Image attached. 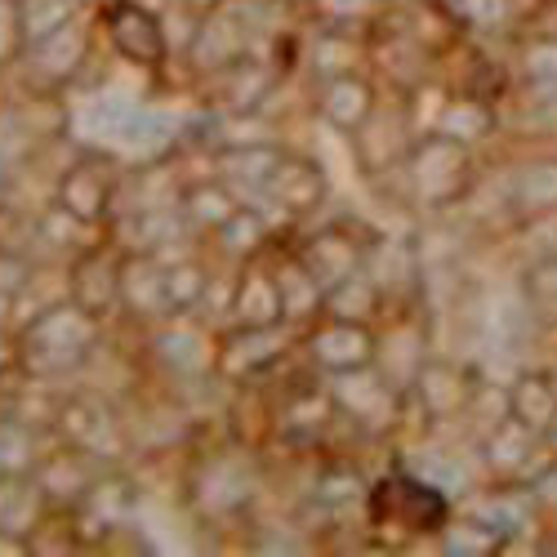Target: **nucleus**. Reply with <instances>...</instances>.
Masks as SVG:
<instances>
[{"label":"nucleus","mask_w":557,"mask_h":557,"mask_svg":"<svg viewBox=\"0 0 557 557\" xmlns=\"http://www.w3.org/2000/svg\"><path fill=\"white\" fill-rule=\"evenodd\" d=\"M108 339V326L89 317L81 304L63 299L50 312H40L18 326V370L40 380H72L95 357V348Z\"/></svg>","instance_id":"nucleus-1"},{"label":"nucleus","mask_w":557,"mask_h":557,"mask_svg":"<svg viewBox=\"0 0 557 557\" xmlns=\"http://www.w3.org/2000/svg\"><path fill=\"white\" fill-rule=\"evenodd\" d=\"M290 344H295L290 321H272V326H242V321H232V326L214 339L210 380L227 384V388H250L286 361Z\"/></svg>","instance_id":"nucleus-2"},{"label":"nucleus","mask_w":557,"mask_h":557,"mask_svg":"<svg viewBox=\"0 0 557 557\" xmlns=\"http://www.w3.org/2000/svg\"><path fill=\"white\" fill-rule=\"evenodd\" d=\"M54 437L85 450V455H95L99 463H108V469H121L125 455H129V429L121 420L116 401L99 388H76L63 397L59 420H54Z\"/></svg>","instance_id":"nucleus-3"},{"label":"nucleus","mask_w":557,"mask_h":557,"mask_svg":"<svg viewBox=\"0 0 557 557\" xmlns=\"http://www.w3.org/2000/svg\"><path fill=\"white\" fill-rule=\"evenodd\" d=\"M103 36L112 50L144 72H161L170 63V32H165V14H157L144 0H108L99 10Z\"/></svg>","instance_id":"nucleus-4"},{"label":"nucleus","mask_w":557,"mask_h":557,"mask_svg":"<svg viewBox=\"0 0 557 557\" xmlns=\"http://www.w3.org/2000/svg\"><path fill=\"white\" fill-rule=\"evenodd\" d=\"M50 201L63 206L72 219H81L85 227L108 232L121 206V174L103 157H76L67 170H59Z\"/></svg>","instance_id":"nucleus-5"},{"label":"nucleus","mask_w":557,"mask_h":557,"mask_svg":"<svg viewBox=\"0 0 557 557\" xmlns=\"http://www.w3.org/2000/svg\"><path fill=\"white\" fill-rule=\"evenodd\" d=\"M366 508H370V522H375V527H384V531L393 527V531H401V535H433V531H442L446 518H450L442 491L414 482V478H406V473L384 478L375 491H370Z\"/></svg>","instance_id":"nucleus-6"},{"label":"nucleus","mask_w":557,"mask_h":557,"mask_svg":"<svg viewBox=\"0 0 557 557\" xmlns=\"http://www.w3.org/2000/svg\"><path fill=\"white\" fill-rule=\"evenodd\" d=\"M121 268H125V246L99 237L72 259V304H81L89 317H99L103 326L121 317Z\"/></svg>","instance_id":"nucleus-7"},{"label":"nucleus","mask_w":557,"mask_h":557,"mask_svg":"<svg viewBox=\"0 0 557 557\" xmlns=\"http://www.w3.org/2000/svg\"><path fill=\"white\" fill-rule=\"evenodd\" d=\"M304 352L321 375L335 380V375H348V370H361L375 361V335H370L366 321L321 312L304 335Z\"/></svg>","instance_id":"nucleus-8"},{"label":"nucleus","mask_w":557,"mask_h":557,"mask_svg":"<svg viewBox=\"0 0 557 557\" xmlns=\"http://www.w3.org/2000/svg\"><path fill=\"white\" fill-rule=\"evenodd\" d=\"M276 76H282V67L259 59L255 50L242 54V59H232L214 72L201 76V95L210 103V112H255L263 108V99L272 95V85Z\"/></svg>","instance_id":"nucleus-9"},{"label":"nucleus","mask_w":557,"mask_h":557,"mask_svg":"<svg viewBox=\"0 0 557 557\" xmlns=\"http://www.w3.org/2000/svg\"><path fill=\"white\" fill-rule=\"evenodd\" d=\"M103 473H108V463H99L95 455H85V450L59 442V437H50V446L40 450L36 469H32L36 486L45 491V499H50L54 508H76L89 491H95V482Z\"/></svg>","instance_id":"nucleus-10"},{"label":"nucleus","mask_w":557,"mask_h":557,"mask_svg":"<svg viewBox=\"0 0 557 557\" xmlns=\"http://www.w3.org/2000/svg\"><path fill=\"white\" fill-rule=\"evenodd\" d=\"M89 50H95V27H85V18H72L50 40L32 45L18 67H23L27 85H36V89H63L89 63Z\"/></svg>","instance_id":"nucleus-11"},{"label":"nucleus","mask_w":557,"mask_h":557,"mask_svg":"<svg viewBox=\"0 0 557 557\" xmlns=\"http://www.w3.org/2000/svg\"><path fill=\"white\" fill-rule=\"evenodd\" d=\"M121 317H129L134 326L157 331L161 321H170V295H165V263L148 250H125L121 268Z\"/></svg>","instance_id":"nucleus-12"},{"label":"nucleus","mask_w":557,"mask_h":557,"mask_svg":"<svg viewBox=\"0 0 557 557\" xmlns=\"http://www.w3.org/2000/svg\"><path fill=\"white\" fill-rule=\"evenodd\" d=\"M272 246L242 263L232 272V321H242V326H272V321H286V304H282V286H276V259H268Z\"/></svg>","instance_id":"nucleus-13"},{"label":"nucleus","mask_w":557,"mask_h":557,"mask_svg":"<svg viewBox=\"0 0 557 557\" xmlns=\"http://www.w3.org/2000/svg\"><path fill=\"white\" fill-rule=\"evenodd\" d=\"M335 414H339L335 393L317 388V384H295L272 406V437L286 442V446H308L321 437V429H326Z\"/></svg>","instance_id":"nucleus-14"},{"label":"nucleus","mask_w":557,"mask_h":557,"mask_svg":"<svg viewBox=\"0 0 557 557\" xmlns=\"http://www.w3.org/2000/svg\"><path fill=\"white\" fill-rule=\"evenodd\" d=\"M250 54V27H246V10H232V0L223 10L206 14L197 23V36L188 45V63L197 67V76L232 63V59H242Z\"/></svg>","instance_id":"nucleus-15"},{"label":"nucleus","mask_w":557,"mask_h":557,"mask_svg":"<svg viewBox=\"0 0 557 557\" xmlns=\"http://www.w3.org/2000/svg\"><path fill=\"white\" fill-rule=\"evenodd\" d=\"M263 201H268V206H276L282 214H290V219L312 214L321 201H326V174H321V165H317V161L286 152L282 161H276L272 178H268Z\"/></svg>","instance_id":"nucleus-16"},{"label":"nucleus","mask_w":557,"mask_h":557,"mask_svg":"<svg viewBox=\"0 0 557 557\" xmlns=\"http://www.w3.org/2000/svg\"><path fill=\"white\" fill-rule=\"evenodd\" d=\"M286 157V148H276L272 138H263V144H237V148H219L210 152V174H219L232 193H237L242 201L246 197H263L268 178L276 170V161Z\"/></svg>","instance_id":"nucleus-17"},{"label":"nucleus","mask_w":557,"mask_h":557,"mask_svg":"<svg viewBox=\"0 0 557 557\" xmlns=\"http://www.w3.org/2000/svg\"><path fill=\"white\" fill-rule=\"evenodd\" d=\"M295 255L304 259V268L321 282V290H331V286L344 282V276L361 272L366 246L348 237V227H321V232H312L308 242L295 246Z\"/></svg>","instance_id":"nucleus-18"},{"label":"nucleus","mask_w":557,"mask_h":557,"mask_svg":"<svg viewBox=\"0 0 557 557\" xmlns=\"http://www.w3.org/2000/svg\"><path fill=\"white\" fill-rule=\"evenodd\" d=\"M246 201L227 188V183L219 174H206V178H193V183H183V193H178V214L183 223H188L197 237H214V232L237 214Z\"/></svg>","instance_id":"nucleus-19"},{"label":"nucleus","mask_w":557,"mask_h":557,"mask_svg":"<svg viewBox=\"0 0 557 557\" xmlns=\"http://www.w3.org/2000/svg\"><path fill=\"white\" fill-rule=\"evenodd\" d=\"M63 299H72V259H59V263H40L36 259V268H32V276L23 282V290L5 308L14 312V331H18L23 321L50 312Z\"/></svg>","instance_id":"nucleus-20"},{"label":"nucleus","mask_w":557,"mask_h":557,"mask_svg":"<svg viewBox=\"0 0 557 557\" xmlns=\"http://www.w3.org/2000/svg\"><path fill=\"white\" fill-rule=\"evenodd\" d=\"M206 246H214V255H219V259H227L232 268H242V263L259 259V255L272 246L268 214H263L259 206H242L237 214H232V219L214 232V242H206Z\"/></svg>","instance_id":"nucleus-21"},{"label":"nucleus","mask_w":557,"mask_h":557,"mask_svg":"<svg viewBox=\"0 0 557 557\" xmlns=\"http://www.w3.org/2000/svg\"><path fill=\"white\" fill-rule=\"evenodd\" d=\"M370 112H375V95H370V85L352 72L331 76L326 89H321V116L344 134H357L370 121Z\"/></svg>","instance_id":"nucleus-22"},{"label":"nucleus","mask_w":557,"mask_h":557,"mask_svg":"<svg viewBox=\"0 0 557 557\" xmlns=\"http://www.w3.org/2000/svg\"><path fill=\"white\" fill-rule=\"evenodd\" d=\"M276 286H282V304H286V321L290 326H304V321L321 317V304H326V290L321 282L304 268V259L295 250H286L276 259Z\"/></svg>","instance_id":"nucleus-23"},{"label":"nucleus","mask_w":557,"mask_h":557,"mask_svg":"<svg viewBox=\"0 0 557 557\" xmlns=\"http://www.w3.org/2000/svg\"><path fill=\"white\" fill-rule=\"evenodd\" d=\"M165 263V295H170V312L183 317V312H201L206 308V295L214 286V272L210 263L188 250V255H174V259H161Z\"/></svg>","instance_id":"nucleus-24"},{"label":"nucleus","mask_w":557,"mask_h":557,"mask_svg":"<svg viewBox=\"0 0 557 557\" xmlns=\"http://www.w3.org/2000/svg\"><path fill=\"white\" fill-rule=\"evenodd\" d=\"M45 508H50V499H45V491L36 486L32 473L0 478V527H5V531L32 535V527L45 518Z\"/></svg>","instance_id":"nucleus-25"},{"label":"nucleus","mask_w":557,"mask_h":557,"mask_svg":"<svg viewBox=\"0 0 557 557\" xmlns=\"http://www.w3.org/2000/svg\"><path fill=\"white\" fill-rule=\"evenodd\" d=\"M54 433H40L23 420H10V414H0V478H23L36 469L40 450L50 446Z\"/></svg>","instance_id":"nucleus-26"},{"label":"nucleus","mask_w":557,"mask_h":557,"mask_svg":"<svg viewBox=\"0 0 557 557\" xmlns=\"http://www.w3.org/2000/svg\"><path fill=\"white\" fill-rule=\"evenodd\" d=\"M18 10H23V36L32 50V45L63 32L72 18H81V0H18Z\"/></svg>","instance_id":"nucleus-27"},{"label":"nucleus","mask_w":557,"mask_h":557,"mask_svg":"<svg viewBox=\"0 0 557 557\" xmlns=\"http://www.w3.org/2000/svg\"><path fill=\"white\" fill-rule=\"evenodd\" d=\"M27 54V36H23V10L18 0H0V72L18 67Z\"/></svg>","instance_id":"nucleus-28"},{"label":"nucleus","mask_w":557,"mask_h":557,"mask_svg":"<svg viewBox=\"0 0 557 557\" xmlns=\"http://www.w3.org/2000/svg\"><path fill=\"white\" fill-rule=\"evenodd\" d=\"M32 268H36V259L23 246H0V304H10L23 290Z\"/></svg>","instance_id":"nucleus-29"},{"label":"nucleus","mask_w":557,"mask_h":557,"mask_svg":"<svg viewBox=\"0 0 557 557\" xmlns=\"http://www.w3.org/2000/svg\"><path fill=\"white\" fill-rule=\"evenodd\" d=\"M14 370H18V331L0 321V384H5Z\"/></svg>","instance_id":"nucleus-30"},{"label":"nucleus","mask_w":557,"mask_h":557,"mask_svg":"<svg viewBox=\"0 0 557 557\" xmlns=\"http://www.w3.org/2000/svg\"><path fill=\"white\" fill-rule=\"evenodd\" d=\"M178 10H188V14H197V18H206V14H214V10H223L227 0H174Z\"/></svg>","instance_id":"nucleus-31"},{"label":"nucleus","mask_w":557,"mask_h":557,"mask_svg":"<svg viewBox=\"0 0 557 557\" xmlns=\"http://www.w3.org/2000/svg\"><path fill=\"white\" fill-rule=\"evenodd\" d=\"M10 178H14V170H10V152H5V148H0V193H5V188H10Z\"/></svg>","instance_id":"nucleus-32"}]
</instances>
